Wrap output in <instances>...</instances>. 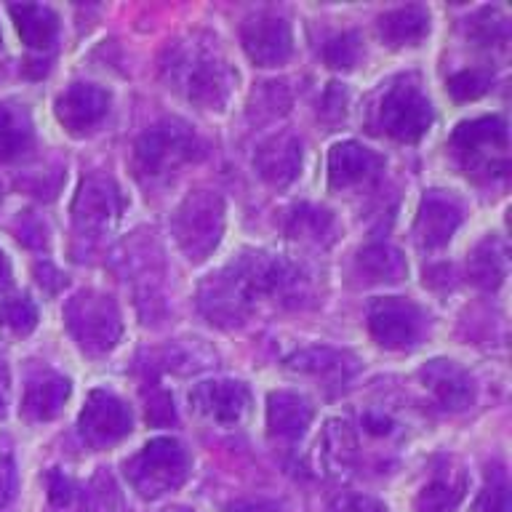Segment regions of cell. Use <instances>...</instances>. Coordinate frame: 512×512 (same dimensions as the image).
Wrapping results in <instances>:
<instances>
[{"mask_svg":"<svg viewBox=\"0 0 512 512\" xmlns=\"http://www.w3.org/2000/svg\"><path fill=\"white\" fill-rule=\"evenodd\" d=\"M163 78L187 102L208 112H222L238 86V72L232 70L230 62L216 48V40L200 35L168 46L163 59Z\"/></svg>","mask_w":512,"mask_h":512,"instance_id":"obj_1","label":"cell"},{"mask_svg":"<svg viewBox=\"0 0 512 512\" xmlns=\"http://www.w3.org/2000/svg\"><path fill=\"white\" fill-rule=\"evenodd\" d=\"M64 326L80 350L102 358L118 347L123 336V318L115 299L96 288H83L64 304Z\"/></svg>","mask_w":512,"mask_h":512,"instance_id":"obj_2","label":"cell"},{"mask_svg":"<svg viewBox=\"0 0 512 512\" xmlns=\"http://www.w3.org/2000/svg\"><path fill=\"white\" fill-rule=\"evenodd\" d=\"M200 155L198 134L190 123L179 118H166L150 126L134 144V168L142 182H155L174 174Z\"/></svg>","mask_w":512,"mask_h":512,"instance_id":"obj_3","label":"cell"},{"mask_svg":"<svg viewBox=\"0 0 512 512\" xmlns=\"http://www.w3.org/2000/svg\"><path fill=\"white\" fill-rule=\"evenodd\" d=\"M507 144H510L507 123L499 115L464 120L451 136V147L467 176L486 179V182L502 179L510 171Z\"/></svg>","mask_w":512,"mask_h":512,"instance_id":"obj_4","label":"cell"},{"mask_svg":"<svg viewBox=\"0 0 512 512\" xmlns=\"http://www.w3.org/2000/svg\"><path fill=\"white\" fill-rule=\"evenodd\" d=\"M171 235L192 264L206 262L222 243L224 200L211 190L190 192L171 216Z\"/></svg>","mask_w":512,"mask_h":512,"instance_id":"obj_5","label":"cell"},{"mask_svg":"<svg viewBox=\"0 0 512 512\" xmlns=\"http://www.w3.org/2000/svg\"><path fill=\"white\" fill-rule=\"evenodd\" d=\"M190 475V454L176 438H152L126 462V478L142 499H158Z\"/></svg>","mask_w":512,"mask_h":512,"instance_id":"obj_6","label":"cell"},{"mask_svg":"<svg viewBox=\"0 0 512 512\" xmlns=\"http://www.w3.org/2000/svg\"><path fill=\"white\" fill-rule=\"evenodd\" d=\"M432 102L419 83L411 78L395 80L379 99L376 107V126L398 142H419L432 126Z\"/></svg>","mask_w":512,"mask_h":512,"instance_id":"obj_7","label":"cell"},{"mask_svg":"<svg viewBox=\"0 0 512 512\" xmlns=\"http://www.w3.org/2000/svg\"><path fill=\"white\" fill-rule=\"evenodd\" d=\"M126 211V198L118 182L107 174H91L80 182L72 200V222L83 235H102L112 230Z\"/></svg>","mask_w":512,"mask_h":512,"instance_id":"obj_8","label":"cell"},{"mask_svg":"<svg viewBox=\"0 0 512 512\" xmlns=\"http://www.w3.org/2000/svg\"><path fill=\"white\" fill-rule=\"evenodd\" d=\"M427 328L424 312L403 296H382L368 307V331L384 350H411Z\"/></svg>","mask_w":512,"mask_h":512,"instance_id":"obj_9","label":"cell"},{"mask_svg":"<svg viewBox=\"0 0 512 512\" xmlns=\"http://www.w3.org/2000/svg\"><path fill=\"white\" fill-rule=\"evenodd\" d=\"M134 427L131 408L107 390H94L80 411V435L88 446L107 448L118 443Z\"/></svg>","mask_w":512,"mask_h":512,"instance_id":"obj_10","label":"cell"},{"mask_svg":"<svg viewBox=\"0 0 512 512\" xmlns=\"http://www.w3.org/2000/svg\"><path fill=\"white\" fill-rule=\"evenodd\" d=\"M240 40H243L248 59L256 67H280V64H286L291 59V54H294L291 24L283 16H251L243 24V30H240Z\"/></svg>","mask_w":512,"mask_h":512,"instance_id":"obj_11","label":"cell"},{"mask_svg":"<svg viewBox=\"0 0 512 512\" xmlns=\"http://www.w3.org/2000/svg\"><path fill=\"white\" fill-rule=\"evenodd\" d=\"M190 406L216 424H238L248 414L251 395L243 382L211 379V382H200L190 392Z\"/></svg>","mask_w":512,"mask_h":512,"instance_id":"obj_12","label":"cell"},{"mask_svg":"<svg viewBox=\"0 0 512 512\" xmlns=\"http://www.w3.org/2000/svg\"><path fill=\"white\" fill-rule=\"evenodd\" d=\"M462 219V206L451 195L440 190L427 192L419 203V214H416L419 246L427 248V251H438V248L448 246L456 230L462 227Z\"/></svg>","mask_w":512,"mask_h":512,"instance_id":"obj_13","label":"cell"},{"mask_svg":"<svg viewBox=\"0 0 512 512\" xmlns=\"http://www.w3.org/2000/svg\"><path fill=\"white\" fill-rule=\"evenodd\" d=\"M384 171V158L360 142H339L328 152V184L334 190H352L371 184Z\"/></svg>","mask_w":512,"mask_h":512,"instance_id":"obj_14","label":"cell"},{"mask_svg":"<svg viewBox=\"0 0 512 512\" xmlns=\"http://www.w3.org/2000/svg\"><path fill=\"white\" fill-rule=\"evenodd\" d=\"M110 112V94L94 83H75L56 99V118L70 134H86Z\"/></svg>","mask_w":512,"mask_h":512,"instance_id":"obj_15","label":"cell"},{"mask_svg":"<svg viewBox=\"0 0 512 512\" xmlns=\"http://www.w3.org/2000/svg\"><path fill=\"white\" fill-rule=\"evenodd\" d=\"M256 174L270 187H288L302 174V142L294 134H275L259 144L254 155Z\"/></svg>","mask_w":512,"mask_h":512,"instance_id":"obj_16","label":"cell"},{"mask_svg":"<svg viewBox=\"0 0 512 512\" xmlns=\"http://www.w3.org/2000/svg\"><path fill=\"white\" fill-rule=\"evenodd\" d=\"M422 384L435 395L440 406L448 411H464L475 400L470 374L459 368L454 360H432L422 368Z\"/></svg>","mask_w":512,"mask_h":512,"instance_id":"obj_17","label":"cell"},{"mask_svg":"<svg viewBox=\"0 0 512 512\" xmlns=\"http://www.w3.org/2000/svg\"><path fill=\"white\" fill-rule=\"evenodd\" d=\"M312 424L310 400L291 390L272 392L267 398V430L270 438L294 443Z\"/></svg>","mask_w":512,"mask_h":512,"instance_id":"obj_18","label":"cell"},{"mask_svg":"<svg viewBox=\"0 0 512 512\" xmlns=\"http://www.w3.org/2000/svg\"><path fill=\"white\" fill-rule=\"evenodd\" d=\"M408 264L406 256L390 243H371L360 248L355 262H352V278L360 286H387V283H400L406 278Z\"/></svg>","mask_w":512,"mask_h":512,"instance_id":"obj_19","label":"cell"},{"mask_svg":"<svg viewBox=\"0 0 512 512\" xmlns=\"http://www.w3.org/2000/svg\"><path fill=\"white\" fill-rule=\"evenodd\" d=\"M288 368L323 379V382L344 384L358 374L360 366L350 352L334 350V347H307L288 358Z\"/></svg>","mask_w":512,"mask_h":512,"instance_id":"obj_20","label":"cell"},{"mask_svg":"<svg viewBox=\"0 0 512 512\" xmlns=\"http://www.w3.org/2000/svg\"><path fill=\"white\" fill-rule=\"evenodd\" d=\"M72 384L67 376L59 374H43L32 379L24 390L22 411L32 422H51L62 414L64 403L70 400Z\"/></svg>","mask_w":512,"mask_h":512,"instance_id":"obj_21","label":"cell"},{"mask_svg":"<svg viewBox=\"0 0 512 512\" xmlns=\"http://www.w3.org/2000/svg\"><path fill=\"white\" fill-rule=\"evenodd\" d=\"M358 454V438L344 419H331L323 427L315 448V462L318 470L326 475H339V472L350 470Z\"/></svg>","mask_w":512,"mask_h":512,"instance_id":"obj_22","label":"cell"},{"mask_svg":"<svg viewBox=\"0 0 512 512\" xmlns=\"http://www.w3.org/2000/svg\"><path fill=\"white\" fill-rule=\"evenodd\" d=\"M379 35L390 46H419L430 35V14L422 6H400L379 16Z\"/></svg>","mask_w":512,"mask_h":512,"instance_id":"obj_23","label":"cell"},{"mask_svg":"<svg viewBox=\"0 0 512 512\" xmlns=\"http://www.w3.org/2000/svg\"><path fill=\"white\" fill-rule=\"evenodd\" d=\"M286 232L299 243L326 248L336 240L339 224H336V216L328 208L302 203L288 214Z\"/></svg>","mask_w":512,"mask_h":512,"instance_id":"obj_24","label":"cell"},{"mask_svg":"<svg viewBox=\"0 0 512 512\" xmlns=\"http://www.w3.org/2000/svg\"><path fill=\"white\" fill-rule=\"evenodd\" d=\"M30 110L19 102H0V163L16 160L32 147Z\"/></svg>","mask_w":512,"mask_h":512,"instance_id":"obj_25","label":"cell"},{"mask_svg":"<svg viewBox=\"0 0 512 512\" xmlns=\"http://www.w3.org/2000/svg\"><path fill=\"white\" fill-rule=\"evenodd\" d=\"M8 11H11V19H14L19 38L27 46L40 48V51L54 46L56 32H59V19H56L51 8L40 6V3H16Z\"/></svg>","mask_w":512,"mask_h":512,"instance_id":"obj_26","label":"cell"},{"mask_svg":"<svg viewBox=\"0 0 512 512\" xmlns=\"http://www.w3.org/2000/svg\"><path fill=\"white\" fill-rule=\"evenodd\" d=\"M467 272L475 286L494 291L507 278V246L499 238H486L472 251Z\"/></svg>","mask_w":512,"mask_h":512,"instance_id":"obj_27","label":"cell"},{"mask_svg":"<svg viewBox=\"0 0 512 512\" xmlns=\"http://www.w3.org/2000/svg\"><path fill=\"white\" fill-rule=\"evenodd\" d=\"M467 491V478L462 472H448L427 483L416 496V512H456Z\"/></svg>","mask_w":512,"mask_h":512,"instance_id":"obj_28","label":"cell"},{"mask_svg":"<svg viewBox=\"0 0 512 512\" xmlns=\"http://www.w3.org/2000/svg\"><path fill=\"white\" fill-rule=\"evenodd\" d=\"M155 366L163 371H174V374H190V371H200V368L211 366L214 355L203 347L200 342H174L155 352Z\"/></svg>","mask_w":512,"mask_h":512,"instance_id":"obj_29","label":"cell"},{"mask_svg":"<svg viewBox=\"0 0 512 512\" xmlns=\"http://www.w3.org/2000/svg\"><path fill=\"white\" fill-rule=\"evenodd\" d=\"M288 107H291V91H288V86L286 83H278V80H270V83H262L254 91L251 104H248V115H251V120L267 123V120L283 118Z\"/></svg>","mask_w":512,"mask_h":512,"instance_id":"obj_30","label":"cell"},{"mask_svg":"<svg viewBox=\"0 0 512 512\" xmlns=\"http://www.w3.org/2000/svg\"><path fill=\"white\" fill-rule=\"evenodd\" d=\"M0 326L16 336L32 334L38 326V307L27 294L8 296L0 302Z\"/></svg>","mask_w":512,"mask_h":512,"instance_id":"obj_31","label":"cell"},{"mask_svg":"<svg viewBox=\"0 0 512 512\" xmlns=\"http://www.w3.org/2000/svg\"><path fill=\"white\" fill-rule=\"evenodd\" d=\"M467 35L475 40V46H504L507 38H510V27H507V19H504L496 8H483L480 14H475L467 24Z\"/></svg>","mask_w":512,"mask_h":512,"instance_id":"obj_32","label":"cell"},{"mask_svg":"<svg viewBox=\"0 0 512 512\" xmlns=\"http://www.w3.org/2000/svg\"><path fill=\"white\" fill-rule=\"evenodd\" d=\"M363 54V40L358 32H342L323 46V59L331 70H352Z\"/></svg>","mask_w":512,"mask_h":512,"instance_id":"obj_33","label":"cell"},{"mask_svg":"<svg viewBox=\"0 0 512 512\" xmlns=\"http://www.w3.org/2000/svg\"><path fill=\"white\" fill-rule=\"evenodd\" d=\"M491 88V72L486 70H462L448 78V94L456 102H475Z\"/></svg>","mask_w":512,"mask_h":512,"instance_id":"obj_34","label":"cell"},{"mask_svg":"<svg viewBox=\"0 0 512 512\" xmlns=\"http://www.w3.org/2000/svg\"><path fill=\"white\" fill-rule=\"evenodd\" d=\"M83 496L91 512H120V491L107 472H96Z\"/></svg>","mask_w":512,"mask_h":512,"instance_id":"obj_35","label":"cell"},{"mask_svg":"<svg viewBox=\"0 0 512 512\" xmlns=\"http://www.w3.org/2000/svg\"><path fill=\"white\" fill-rule=\"evenodd\" d=\"M475 512H512L510 499V483L504 478V472H494L483 491L475 499Z\"/></svg>","mask_w":512,"mask_h":512,"instance_id":"obj_36","label":"cell"},{"mask_svg":"<svg viewBox=\"0 0 512 512\" xmlns=\"http://www.w3.org/2000/svg\"><path fill=\"white\" fill-rule=\"evenodd\" d=\"M14 232H16V240L24 243V246L30 248H43L46 246V224L40 222L38 216L32 214V211H22V214L16 216V224H14Z\"/></svg>","mask_w":512,"mask_h":512,"instance_id":"obj_37","label":"cell"},{"mask_svg":"<svg viewBox=\"0 0 512 512\" xmlns=\"http://www.w3.org/2000/svg\"><path fill=\"white\" fill-rule=\"evenodd\" d=\"M147 422L152 427H168V424H176V408L174 398L168 395L166 390H152L150 398H147Z\"/></svg>","mask_w":512,"mask_h":512,"instance_id":"obj_38","label":"cell"},{"mask_svg":"<svg viewBox=\"0 0 512 512\" xmlns=\"http://www.w3.org/2000/svg\"><path fill=\"white\" fill-rule=\"evenodd\" d=\"M16 494V464L11 446L6 440H0V507L8 504Z\"/></svg>","mask_w":512,"mask_h":512,"instance_id":"obj_39","label":"cell"},{"mask_svg":"<svg viewBox=\"0 0 512 512\" xmlns=\"http://www.w3.org/2000/svg\"><path fill=\"white\" fill-rule=\"evenodd\" d=\"M48 499H51L56 510L70 507L72 499H75V486H72V480L62 470L48 472Z\"/></svg>","mask_w":512,"mask_h":512,"instance_id":"obj_40","label":"cell"},{"mask_svg":"<svg viewBox=\"0 0 512 512\" xmlns=\"http://www.w3.org/2000/svg\"><path fill=\"white\" fill-rule=\"evenodd\" d=\"M331 512H387V507L368 494H344L331 504Z\"/></svg>","mask_w":512,"mask_h":512,"instance_id":"obj_41","label":"cell"},{"mask_svg":"<svg viewBox=\"0 0 512 512\" xmlns=\"http://www.w3.org/2000/svg\"><path fill=\"white\" fill-rule=\"evenodd\" d=\"M344 110H347V88L339 86V83H331L326 88V94L320 99V115L323 118H342Z\"/></svg>","mask_w":512,"mask_h":512,"instance_id":"obj_42","label":"cell"},{"mask_svg":"<svg viewBox=\"0 0 512 512\" xmlns=\"http://www.w3.org/2000/svg\"><path fill=\"white\" fill-rule=\"evenodd\" d=\"M35 280H38V286L43 288L46 294H59V291L64 288V283H67V278H64L62 272L56 270L54 264L48 262V259L35 264Z\"/></svg>","mask_w":512,"mask_h":512,"instance_id":"obj_43","label":"cell"},{"mask_svg":"<svg viewBox=\"0 0 512 512\" xmlns=\"http://www.w3.org/2000/svg\"><path fill=\"white\" fill-rule=\"evenodd\" d=\"M363 430L371 432V435H390L392 419L384 414H376V411H368V414L363 416Z\"/></svg>","mask_w":512,"mask_h":512,"instance_id":"obj_44","label":"cell"},{"mask_svg":"<svg viewBox=\"0 0 512 512\" xmlns=\"http://www.w3.org/2000/svg\"><path fill=\"white\" fill-rule=\"evenodd\" d=\"M8 403H11V374L6 363L0 360V419L8 414Z\"/></svg>","mask_w":512,"mask_h":512,"instance_id":"obj_45","label":"cell"},{"mask_svg":"<svg viewBox=\"0 0 512 512\" xmlns=\"http://www.w3.org/2000/svg\"><path fill=\"white\" fill-rule=\"evenodd\" d=\"M232 512H280L278 504L267 502V499H246L232 507Z\"/></svg>","mask_w":512,"mask_h":512,"instance_id":"obj_46","label":"cell"},{"mask_svg":"<svg viewBox=\"0 0 512 512\" xmlns=\"http://www.w3.org/2000/svg\"><path fill=\"white\" fill-rule=\"evenodd\" d=\"M8 283H11V264H8L6 251L0 248V294L6 291Z\"/></svg>","mask_w":512,"mask_h":512,"instance_id":"obj_47","label":"cell"},{"mask_svg":"<svg viewBox=\"0 0 512 512\" xmlns=\"http://www.w3.org/2000/svg\"><path fill=\"white\" fill-rule=\"evenodd\" d=\"M0 46H3V35H0Z\"/></svg>","mask_w":512,"mask_h":512,"instance_id":"obj_48","label":"cell"}]
</instances>
